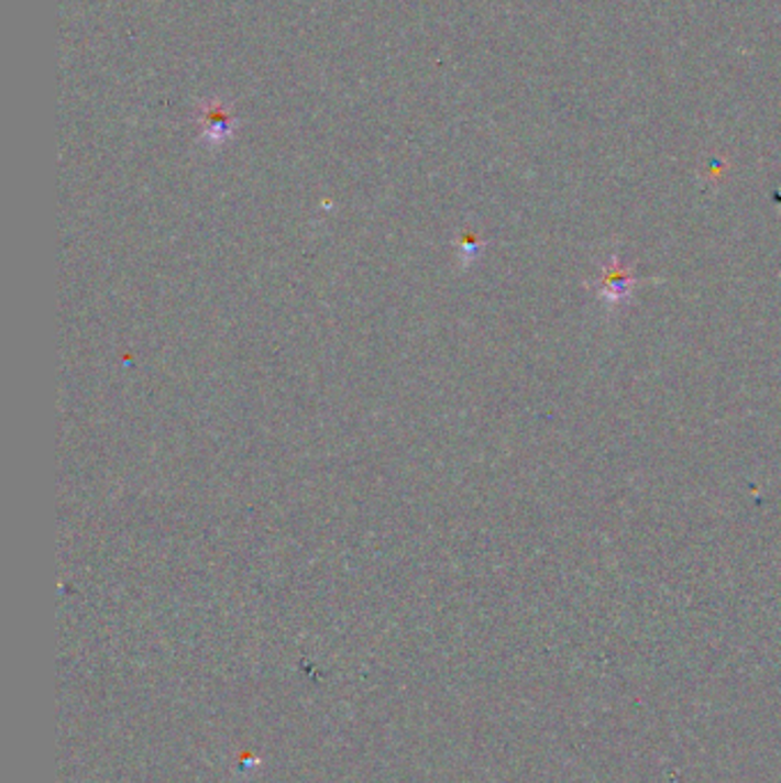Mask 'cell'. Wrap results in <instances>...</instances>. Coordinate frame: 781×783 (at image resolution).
I'll use <instances>...</instances> for the list:
<instances>
[{
    "label": "cell",
    "instance_id": "obj_1",
    "mask_svg": "<svg viewBox=\"0 0 781 783\" xmlns=\"http://www.w3.org/2000/svg\"><path fill=\"white\" fill-rule=\"evenodd\" d=\"M637 285H639V279L635 277L630 266L622 262V257L617 253H612L601 264L596 279L594 283H590V287L601 298L603 307L609 315H617L622 307H626L630 302Z\"/></svg>",
    "mask_w": 781,
    "mask_h": 783
}]
</instances>
